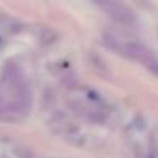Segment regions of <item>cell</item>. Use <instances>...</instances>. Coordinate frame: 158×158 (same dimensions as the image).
I'll return each mask as SVG.
<instances>
[{"label": "cell", "mask_w": 158, "mask_h": 158, "mask_svg": "<svg viewBox=\"0 0 158 158\" xmlns=\"http://www.w3.org/2000/svg\"><path fill=\"white\" fill-rule=\"evenodd\" d=\"M56 39H58V32L55 31V29H44L41 34V41L44 43V44H51V43H55Z\"/></svg>", "instance_id": "3957f363"}, {"label": "cell", "mask_w": 158, "mask_h": 158, "mask_svg": "<svg viewBox=\"0 0 158 158\" xmlns=\"http://www.w3.org/2000/svg\"><path fill=\"white\" fill-rule=\"evenodd\" d=\"M94 2H95L102 10H106L114 21L121 22V24L131 26L136 21V19H134V14L121 2V0H94Z\"/></svg>", "instance_id": "6da1fadb"}, {"label": "cell", "mask_w": 158, "mask_h": 158, "mask_svg": "<svg viewBox=\"0 0 158 158\" xmlns=\"http://www.w3.org/2000/svg\"><path fill=\"white\" fill-rule=\"evenodd\" d=\"M89 56H90V61H92V65L97 68V72L102 73V75H104V73L107 75V66L102 63V60H100L97 55H94V53H92V55H89Z\"/></svg>", "instance_id": "277c9868"}, {"label": "cell", "mask_w": 158, "mask_h": 158, "mask_svg": "<svg viewBox=\"0 0 158 158\" xmlns=\"http://www.w3.org/2000/svg\"><path fill=\"white\" fill-rule=\"evenodd\" d=\"M0 27L4 29V31H9V32H19L22 29V26L15 19H12L10 15H4V17L0 19Z\"/></svg>", "instance_id": "7a4b0ae2"}]
</instances>
